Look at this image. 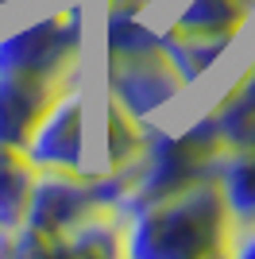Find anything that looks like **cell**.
<instances>
[{
  "instance_id": "cell-6",
  "label": "cell",
  "mask_w": 255,
  "mask_h": 259,
  "mask_svg": "<svg viewBox=\"0 0 255 259\" xmlns=\"http://www.w3.org/2000/svg\"><path fill=\"white\" fill-rule=\"evenodd\" d=\"M93 209H105V205H97L89 178H81L74 170H39L23 225H35L51 236H66Z\"/></svg>"
},
{
  "instance_id": "cell-14",
  "label": "cell",
  "mask_w": 255,
  "mask_h": 259,
  "mask_svg": "<svg viewBox=\"0 0 255 259\" xmlns=\"http://www.w3.org/2000/svg\"><path fill=\"white\" fill-rule=\"evenodd\" d=\"M244 4H247V8H251V12H255V0H244Z\"/></svg>"
},
{
  "instance_id": "cell-2",
  "label": "cell",
  "mask_w": 255,
  "mask_h": 259,
  "mask_svg": "<svg viewBox=\"0 0 255 259\" xmlns=\"http://www.w3.org/2000/svg\"><path fill=\"white\" fill-rule=\"evenodd\" d=\"M81 39H85V20L77 4L51 12L20 31L0 35V74L74 77L77 62H81Z\"/></svg>"
},
{
  "instance_id": "cell-7",
  "label": "cell",
  "mask_w": 255,
  "mask_h": 259,
  "mask_svg": "<svg viewBox=\"0 0 255 259\" xmlns=\"http://www.w3.org/2000/svg\"><path fill=\"white\" fill-rule=\"evenodd\" d=\"M77 77H27V74H0V143L20 147L35 132L39 116L51 108V101L70 89Z\"/></svg>"
},
{
  "instance_id": "cell-13",
  "label": "cell",
  "mask_w": 255,
  "mask_h": 259,
  "mask_svg": "<svg viewBox=\"0 0 255 259\" xmlns=\"http://www.w3.org/2000/svg\"><path fill=\"white\" fill-rule=\"evenodd\" d=\"M155 0H105V16H139Z\"/></svg>"
},
{
  "instance_id": "cell-5",
  "label": "cell",
  "mask_w": 255,
  "mask_h": 259,
  "mask_svg": "<svg viewBox=\"0 0 255 259\" xmlns=\"http://www.w3.org/2000/svg\"><path fill=\"white\" fill-rule=\"evenodd\" d=\"M85 105L89 97L81 93V85L62 89L51 101V108L39 116L35 132L23 143V155L39 166V170H74L81 162V136H85Z\"/></svg>"
},
{
  "instance_id": "cell-10",
  "label": "cell",
  "mask_w": 255,
  "mask_h": 259,
  "mask_svg": "<svg viewBox=\"0 0 255 259\" xmlns=\"http://www.w3.org/2000/svg\"><path fill=\"white\" fill-rule=\"evenodd\" d=\"M228 43H236L232 35H193V31H178V27H170V31L159 35V51L174 62V70L182 74L186 85L197 81L228 51Z\"/></svg>"
},
{
  "instance_id": "cell-12",
  "label": "cell",
  "mask_w": 255,
  "mask_h": 259,
  "mask_svg": "<svg viewBox=\"0 0 255 259\" xmlns=\"http://www.w3.org/2000/svg\"><path fill=\"white\" fill-rule=\"evenodd\" d=\"M105 51L116 58L159 51V31H151L139 16H105Z\"/></svg>"
},
{
  "instance_id": "cell-1",
  "label": "cell",
  "mask_w": 255,
  "mask_h": 259,
  "mask_svg": "<svg viewBox=\"0 0 255 259\" xmlns=\"http://www.w3.org/2000/svg\"><path fill=\"white\" fill-rule=\"evenodd\" d=\"M236 221L212 178L190 182L132 213L124 221V255L136 259H193L228 255Z\"/></svg>"
},
{
  "instance_id": "cell-15",
  "label": "cell",
  "mask_w": 255,
  "mask_h": 259,
  "mask_svg": "<svg viewBox=\"0 0 255 259\" xmlns=\"http://www.w3.org/2000/svg\"><path fill=\"white\" fill-rule=\"evenodd\" d=\"M4 4H16V0H0V8H4Z\"/></svg>"
},
{
  "instance_id": "cell-3",
  "label": "cell",
  "mask_w": 255,
  "mask_h": 259,
  "mask_svg": "<svg viewBox=\"0 0 255 259\" xmlns=\"http://www.w3.org/2000/svg\"><path fill=\"white\" fill-rule=\"evenodd\" d=\"M147 143V124L120 108L112 97L85 105V136H81V162L77 174L81 178H101V174L124 170L143 155Z\"/></svg>"
},
{
  "instance_id": "cell-9",
  "label": "cell",
  "mask_w": 255,
  "mask_h": 259,
  "mask_svg": "<svg viewBox=\"0 0 255 259\" xmlns=\"http://www.w3.org/2000/svg\"><path fill=\"white\" fill-rule=\"evenodd\" d=\"M35 178H39V166L20 147H4L0 143V228L23 225L27 205H31Z\"/></svg>"
},
{
  "instance_id": "cell-4",
  "label": "cell",
  "mask_w": 255,
  "mask_h": 259,
  "mask_svg": "<svg viewBox=\"0 0 255 259\" xmlns=\"http://www.w3.org/2000/svg\"><path fill=\"white\" fill-rule=\"evenodd\" d=\"M105 85H108V97L120 108L147 120L178 97L186 89V81H182V74L174 70V62L162 51H147V54H128V58L108 54Z\"/></svg>"
},
{
  "instance_id": "cell-8",
  "label": "cell",
  "mask_w": 255,
  "mask_h": 259,
  "mask_svg": "<svg viewBox=\"0 0 255 259\" xmlns=\"http://www.w3.org/2000/svg\"><path fill=\"white\" fill-rule=\"evenodd\" d=\"M212 182L221 190L236 228H255V147H228L217 162Z\"/></svg>"
},
{
  "instance_id": "cell-11",
  "label": "cell",
  "mask_w": 255,
  "mask_h": 259,
  "mask_svg": "<svg viewBox=\"0 0 255 259\" xmlns=\"http://www.w3.org/2000/svg\"><path fill=\"white\" fill-rule=\"evenodd\" d=\"M251 20V8L244 0H190L174 27L193 35H240L244 23Z\"/></svg>"
}]
</instances>
